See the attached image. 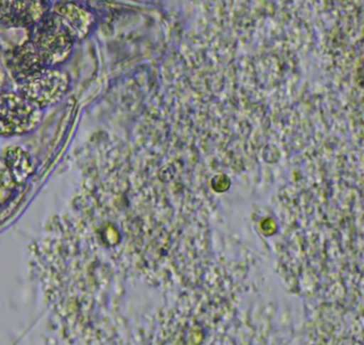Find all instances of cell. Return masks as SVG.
<instances>
[{
    "label": "cell",
    "mask_w": 364,
    "mask_h": 345,
    "mask_svg": "<svg viewBox=\"0 0 364 345\" xmlns=\"http://www.w3.org/2000/svg\"><path fill=\"white\" fill-rule=\"evenodd\" d=\"M70 76L58 68H46L31 78L18 83L16 93L38 110L58 104L69 91Z\"/></svg>",
    "instance_id": "1"
},
{
    "label": "cell",
    "mask_w": 364,
    "mask_h": 345,
    "mask_svg": "<svg viewBox=\"0 0 364 345\" xmlns=\"http://www.w3.org/2000/svg\"><path fill=\"white\" fill-rule=\"evenodd\" d=\"M35 28L31 41L46 68H58L70 58L75 41L52 12L46 14Z\"/></svg>",
    "instance_id": "2"
},
{
    "label": "cell",
    "mask_w": 364,
    "mask_h": 345,
    "mask_svg": "<svg viewBox=\"0 0 364 345\" xmlns=\"http://www.w3.org/2000/svg\"><path fill=\"white\" fill-rule=\"evenodd\" d=\"M42 120V110L16 92H0V136L14 137L31 133Z\"/></svg>",
    "instance_id": "3"
},
{
    "label": "cell",
    "mask_w": 364,
    "mask_h": 345,
    "mask_svg": "<svg viewBox=\"0 0 364 345\" xmlns=\"http://www.w3.org/2000/svg\"><path fill=\"white\" fill-rule=\"evenodd\" d=\"M48 14V4L39 0H0V25L3 26L33 28Z\"/></svg>",
    "instance_id": "4"
},
{
    "label": "cell",
    "mask_w": 364,
    "mask_h": 345,
    "mask_svg": "<svg viewBox=\"0 0 364 345\" xmlns=\"http://www.w3.org/2000/svg\"><path fill=\"white\" fill-rule=\"evenodd\" d=\"M52 14L75 42L84 40L95 24L92 12L80 4H60L55 6Z\"/></svg>",
    "instance_id": "5"
},
{
    "label": "cell",
    "mask_w": 364,
    "mask_h": 345,
    "mask_svg": "<svg viewBox=\"0 0 364 345\" xmlns=\"http://www.w3.org/2000/svg\"><path fill=\"white\" fill-rule=\"evenodd\" d=\"M46 68L31 40L18 46L9 57V69L18 83L31 78Z\"/></svg>",
    "instance_id": "6"
},
{
    "label": "cell",
    "mask_w": 364,
    "mask_h": 345,
    "mask_svg": "<svg viewBox=\"0 0 364 345\" xmlns=\"http://www.w3.org/2000/svg\"><path fill=\"white\" fill-rule=\"evenodd\" d=\"M5 164L14 182L18 184L24 183L35 169L31 155L21 147H11L6 150Z\"/></svg>",
    "instance_id": "7"
},
{
    "label": "cell",
    "mask_w": 364,
    "mask_h": 345,
    "mask_svg": "<svg viewBox=\"0 0 364 345\" xmlns=\"http://www.w3.org/2000/svg\"><path fill=\"white\" fill-rule=\"evenodd\" d=\"M14 180L9 169L4 161H0V202L7 198L8 193L11 191Z\"/></svg>",
    "instance_id": "8"
}]
</instances>
